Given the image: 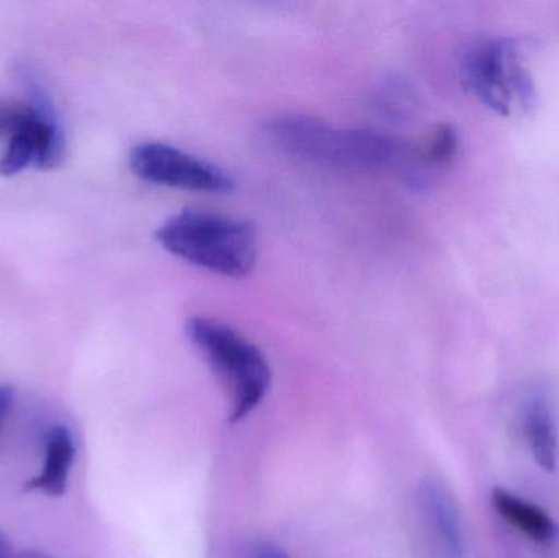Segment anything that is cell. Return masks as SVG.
Returning <instances> with one entry per match:
<instances>
[{
  "label": "cell",
  "instance_id": "cell-15",
  "mask_svg": "<svg viewBox=\"0 0 559 558\" xmlns=\"http://www.w3.org/2000/svg\"><path fill=\"white\" fill-rule=\"evenodd\" d=\"M13 405V389L9 385H0V426L3 419L9 415L10 408Z\"/></svg>",
  "mask_w": 559,
  "mask_h": 558
},
{
  "label": "cell",
  "instance_id": "cell-8",
  "mask_svg": "<svg viewBox=\"0 0 559 558\" xmlns=\"http://www.w3.org/2000/svg\"><path fill=\"white\" fill-rule=\"evenodd\" d=\"M420 510L427 526L449 558H466L465 541L453 501L436 482H426L419 491Z\"/></svg>",
  "mask_w": 559,
  "mask_h": 558
},
{
  "label": "cell",
  "instance_id": "cell-12",
  "mask_svg": "<svg viewBox=\"0 0 559 558\" xmlns=\"http://www.w3.org/2000/svg\"><path fill=\"white\" fill-rule=\"evenodd\" d=\"M28 111L29 107L26 105L0 98V136H12L16 128L25 120Z\"/></svg>",
  "mask_w": 559,
  "mask_h": 558
},
{
  "label": "cell",
  "instance_id": "cell-13",
  "mask_svg": "<svg viewBox=\"0 0 559 558\" xmlns=\"http://www.w3.org/2000/svg\"><path fill=\"white\" fill-rule=\"evenodd\" d=\"M388 92H391V97L383 95L380 102L383 110H386L393 117H404V115L409 114L411 107H413V98L407 95V88L401 84H391Z\"/></svg>",
  "mask_w": 559,
  "mask_h": 558
},
{
  "label": "cell",
  "instance_id": "cell-11",
  "mask_svg": "<svg viewBox=\"0 0 559 558\" xmlns=\"http://www.w3.org/2000/svg\"><path fill=\"white\" fill-rule=\"evenodd\" d=\"M525 435L535 461L544 471L557 467L558 436L555 419L544 402H534L525 416Z\"/></svg>",
  "mask_w": 559,
  "mask_h": 558
},
{
  "label": "cell",
  "instance_id": "cell-1",
  "mask_svg": "<svg viewBox=\"0 0 559 558\" xmlns=\"http://www.w3.org/2000/svg\"><path fill=\"white\" fill-rule=\"evenodd\" d=\"M282 153L314 166L381 170L409 157L403 143L368 128H342L319 118L283 115L265 124Z\"/></svg>",
  "mask_w": 559,
  "mask_h": 558
},
{
  "label": "cell",
  "instance_id": "cell-9",
  "mask_svg": "<svg viewBox=\"0 0 559 558\" xmlns=\"http://www.w3.org/2000/svg\"><path fill=\"white\" fill-rule=\"evenodd\" d=\"M491 501L492 507L506 523L511 524L532 541L540 544L554 543L558 534L557 524L551 520L550 514L545 513L537 504L528 503L502 488H496L492 491Z\"/></svg>",
  "mask_w": 559,
  "mask_h": 558
},
{
  "label": "cell",
  "instance_id": "cell-5",
  "mask_svg": "<svg viewBox=\"0 0 559 558\" xmlns=\"http://www.w3.org/2000/svg\"><path fill=\"white\" fill-rule=\"evenodd\" d=\"M130 166L141 180L169 189L229 193L236 186L231 174L218 164L157 141L134 146L130 154Z\"/></svg>",
  "mask_w": 559,
  "mask_h": 558
},
{
  "label": "cell",
  "instance_id": "cell-17",
  "mask_svg": "<svg viewBox=\"0 0 559 558\" xmlns=\"http://www.w3.org/2000/svg\"><path fill=\"white\" fill-rule=\"evenodd\" d=\"M19 558H55L45 556V554L41 553H33V550H26V553L20 554Z\"/></svg>",
  "mask_w": 559,
  "mask_h": 558
},
{
  "label": "cell",
  "instance_id": "cell-16",
  "mask_svg": "<svg viewBox=\"0 0 559 558\" xmlns=\"http://www.w3.org/2000/svg\"><path fill=\"white\" fill-rule=\"evenodd\" d=\"M0 558H19V556H13L9 541L5 539L2 533H0Z\"/></svg>",
  "mask_w": 559,
  "mask_h": 558
},
{
  "label": "cell",
  "instance_id": "cell-7",
  "mask_svg": "<svg viewBox=\"0 0 559 558\" xmlns=\"http://www.w3.org/2000/svg\"><path fill=\"white\" fill-rule=\"evenodd\" d=\"M74 461V436L64 425L52 426L46 432L41 472L25 485L26 490L39 491L46 497H61L68 490L69 475Z\"/></svg>",
  "mask_w": 559,
  "mask_h": 558
},
{
  "label": "cell",
  "instance_id": "cell-4",
  "mask_svg": "<svg viewBox=\"0 0 559 558\" xmlns=\"http://www.w3.org/2000/svg\"><path fill=\"white\" fill-rule=\"evenodd\" d=\"M462 81L495 114L508 117L515 107L532 110L537 88L522 64L512 39L491 38L476 43L462 62Z\"/></svg>",
  "mask_w": 559,
  "mask_h": 558
},
{
  "label": "cell",
  "instance_id": "cell-2",
  "mask_svg": "<svg viewBox=\"0 0 559 558\" xmlns=\"http://www.w3.org/2000/svg\"><path fill=\"white\" fill-rule=\"evenodd\" d=\"M156 239L176 258L223 277H246L258 261V235L251 223L205 210L170 216Z\"/></svg>",
  "mask_w": 559,
  "mask_h": 558
},
{
  "label": "cell",
  "instance_id": "cell-10",
  "mask_svg": "<svg viewBox=\"0 0 559 558\" xmlns=\"http://www.w3.org/2000/svg\"><path fill=\"white\" fill-rule=\"evenodd\" d=\"M460 138L452 124H436L411 153L413 169L411 179L417 186H426L433 170L442 169L459 156Z\"/></svg>",
  "mask_w": 559,
  "mask_h": 558
},
{
  "label": "cell",
  "instance_id": "cell-14",
  "mask_svg": "<svg viewBox=\"0 0 559 558\" xmlns=\"http://www.w3.org/2000/svg\"><path fill=\"white\" fill-rule=\"evenodd\" d=\"M248 558H289V556L271 544H255L249 550Z\"/></svg>",
  "mask_w": 559,
  "mask_h": 558
},
{
  "label": "cell",
  "instance_id": "cell-3",
  "mask_svg": "<svg viewBox=\"0 0 559 558\" xmlns=\"http://www.w3.org/2000/svg\"><path fill=\"white\" fill-rule=\"evenodd\" d=\"M187 334L228 390L231 422L251 415L271 387V366L264 353L235 328L213 318H192L187 323Z\"/></svg>",
  "mask_w": 559,
  "mask_h": 558
},
{
  "label": "cell",
  "instance_id": "cell-6",
  "mask_svg": "<svg viewBox=\"0 0 559 558\" xmlns=\"http://www.w3.org/2000/svg\"><path fill=\"white\" fill-rule=\"evenodd\" d=\"M51 105H32L23 123L9 138L0 159V174L15 176L28 166L55 167L61 163L64 140L49 115Z\"/></svg>",
  "mask_w": 559,
  "mask_h": 558
}]
</instances>
